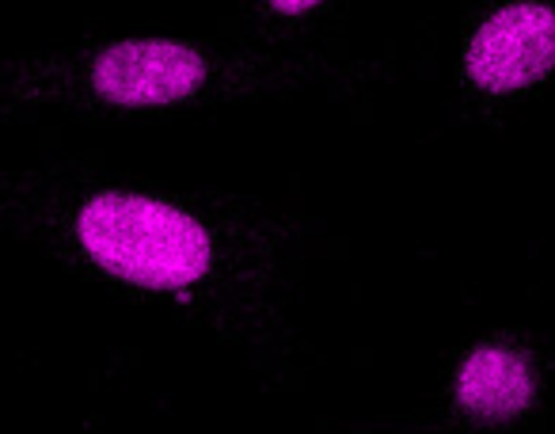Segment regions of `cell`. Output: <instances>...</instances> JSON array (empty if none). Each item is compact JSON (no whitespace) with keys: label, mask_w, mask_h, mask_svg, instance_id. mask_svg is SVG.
<instances>
[{"label":"cell","mask_w":555,"mask_h":434,"mask_svg":"<svg viewBox=\"0 0 555 434\" xmlns=\"http://www.w3.org/2000/svg\"><path fill=\"white\" fill-rule=\"evenodd\" d=\"M0 241L168 317L270 388H301L320 370L297 324L309 221L289 206L103 161H24L0 168Z\"/></svg>","instance_id":"obj_1"},{"label":"cell","mask_w":555,"mask_h":434,"mask_svg":"<svg viewBox=\"0 0 555 434\" xmlns=\"http://www.w3.org/2000/svg\"><path fill=\"white\" fill-rule=\"evenodd\" d=\"M362 80L347 50H267L183 31H92L0 62V123L153 126L289 103Z\"/></svg>","instance_id":"obj_2"},{"label":"cell","mask_w":555,"mask_h":434,"mask_svg":"<svg viewBox=\"0 0 555 434\" xmlns=\"http://www.w3.org/2000/svg\"><path fill=\"white\" fill-rule=\"evenodd\" d=\"M555 358L521 328H483L449 350L411 423L434 434L540 431L552 411Z\"/></svg>","instance_id":"obj_3"},{"label":"cell","mask_w":555,"mask_h":434,"mask_svg":"<svg viewBox=\"0 0 555 434\" xmlns=\"http://www.w3.org/2000/svg\"><path fill=\"white\" fill-rule=\"evenodd\" d=\"M555 88V0H461L453 92L479 126H502Z\"/></svg>","instance_id":"obj_4"},{"label":"cell","mask_w":555,"mask_h":434,"mask_svg":"<svg viewBox=\"0 0 555 434\" xmlns=\"http://www.w3.org/2000/svg\"><path fill=\"white\" fill-rule=\"evenodd\" d=\"M354 0H232L229 35L267 50H347Z\"/></svg>","instance_id":"obj_5"}]
</instances>
